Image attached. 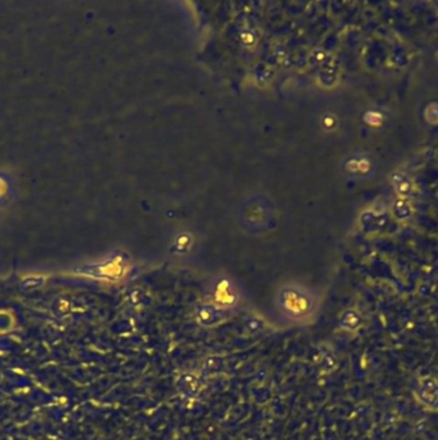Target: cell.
Segmentation results:
<instances>
[{
  "label": "cell",
  "instance_id": "6",
  "mask_svg": "<svg viewBox=\"0 0 438 440\" xmlns=\"http://www.w3.org/2000/svg\"><path fill=\"white\" fill-rule=\"evenodd\" d=\"M339 324L347 332H356L362 324V316L355 308H348L339 318Z\"/></svg>",
  "mask_w": 438,
  "mask_h": 440
},
{
  "label": "cell",
  "instance_id": "2",
  "mask_svg": "<svg viewBox=\"0 0 438 440\" xmlns=\"http://www.w3.org/2000/svg\"><path fill=\"white\" fill-rule=\"evenodd\" d=\"M205 388V382L200 374L195 371H184L178 374L176 380V390L184 400H196L200 398Z\"/></svg>",
  "mask_w": 438,
  "mask_h": 440
},
{
  "label": "cell",
  "instance_id": "8",
  "mask_svg": "<svg viewBox=\"0 0 438 440\" xmlns=\"http://www.w3.org/2000/svg\"><path fill=\"white\" fill-rule=\"evenodd\" d=\"M427 118L432 123H438V106L437 105H432L427 110Z\"/></svg>",
  "mask_w": 438,
  "mask_h": 440
},
{
  "label": "cell",
  "instance_id": "4",
  "mask_svg": "<svg viewBox=\"0 0 438 440\" xmlns=\"http://www.w3.org/2000/svg\"><path fill=\"white\" fill-rule=\"evenodd\" d=\"M218 307L223 308L226 311H230L231 308L236 307L238 303V295L235 285L228 280H219L213 285L210 295V301Z\"/></svg>",
  "mask_w": 438,
  "mask_h": 440
},
{
  "label": "cell",
  "instance_id": "7",
  "mask_svg": "<svg viewBox=\"0 0 438 440\" xmlns=\"http://www.w3.org/2000/svg\"><path fill=\"white\" fill-rule=\"evenodd\" d=\"M393 211L398 219H406L407 216L411 213V207L407 201L397 200L393 207Z\"/></svg>",
  "mask_w": 438,
  "mask_h": 440
},
{
  "label": "cell",
  "instance_id": "1",
  "mask_svg": "<svg viewBox=\"0 0 438 440\" xmlns=\"http://www.w3.org/2000/svg\"><path fill=\"white\" fill-rule=\"evenodd\" d=\"M275 306L279 315L290 323L312 320L318 308L317 297L308 288L299 284H286L277 292Z\"/></svg>",
  "mask_w": 438,
  "mask_h": 440
},
{
  "label": "cell",
  "instance_id": "3",
  "mask_svg": "<svg viewBox=\"0 0 438 440\" xmlns=\"http://www.w3.org/2000/svg\"><path fill=\"white\" fill-rule=\"evenodd\" d=\"M228 311L218 307L211 302H201L196 306L193 311V318L197 326L201 328H213L225 322L227 319Z\"/></svg>",
  "mask_w": 438,
  "mask_h": 440
},
{
  "label": "cell",
  "instance_id": "5",
  "mask_svg": "<svg viewBox=\"0 0 438 440\" xmlns=\"http://www.w3.org/2000/svg\"><path fill=\"white\" fill-rule=\"evenodd\" d=\"M415 395L424 408L438 411V378L433 376L421 377L415 387Z\"/></svg>",
  "mask_w": 438,
  "mask_h": 440
}]
</instances>
